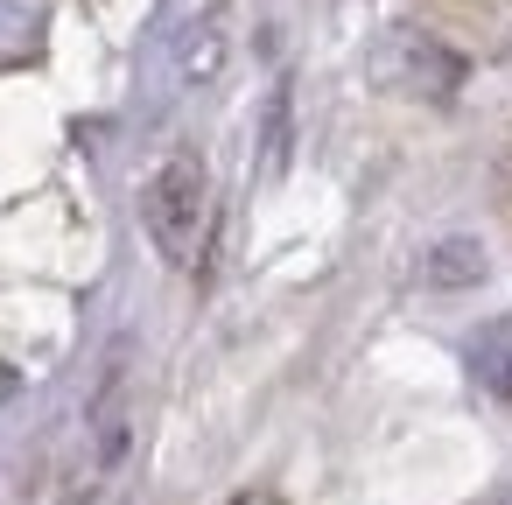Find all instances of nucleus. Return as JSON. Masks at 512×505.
I'll return each instance as SVG.
<instances>
[{
	"mask_svg": "<svg viewBox=\"0 0 512 505\" xmlns=\"http://www.w3.org/2000/svg\"><path fill=\"white\" fill-rule=\"evenodd\" d=\"M43 36H50V0H0V71L36 64Z\"/></svg>",
	"mask_w": 512,
	"mask_h": 505,
	"instance_id": "f03ea898",
	"label": "nucleus"
},
{
	"mask_svg": "<svg viewBox=\"0 0 512 505\" xmlns=\"http://www.w3.org/2000/svg\"><path fill=\"white\" fill-rule=\"evenodd\" d=\"M470 372H477L484 393L512 400V323H484V330L470 337Z\"/></svg>",
	"mask_w": 512,
	"mask_h": 505,
	"instance_id": "7ed1b4c3",
	"label": "nucleus"
},
{
	"mask_svg": "<svg viewBox=\"0 0 512 505\" xmlns=\"http://www.w3.org/2000/svg\"><path fill=\"white\" fill-rule=\"evenodd\" d=\"M239 505H281V498H267V491H253V498H239Z\"/></svg>",
	"mask_w": 512,
	"mask_h": 505,
	"instance_id": "20e7f679",
	"label": "nucleus"
},
{
	"mask_svg": "<svg viewBox=\"0 0 512 505\" xmlns=\"http://www.w3.org/2000/svg\"><path fill=\"white\" fill-rule=\"evenodd\" d=\"M204 211H211V183H204V162H197V155H169V162L148 176V190H141V225H148V239L162 246V260H176V267L197 260Z\"/></svg>",
	"mask_w": 512,
	"mask_h": 505,
	"instance_id": "f257e3e1",
	"label": "nucleus"
}]
</instances>
